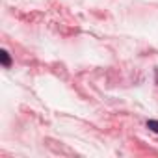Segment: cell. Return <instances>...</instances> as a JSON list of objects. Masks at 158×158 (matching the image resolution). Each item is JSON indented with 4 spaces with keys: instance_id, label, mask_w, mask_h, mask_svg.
<instances>
[{
    "instance_id": "2",
    "label": "cell",
    "mask_w": 158,
    "mask_h": 158,
    "mask_svg": "<svg viewBox=\"0 0 158 158\" xmlns=\"http://www.w3.org/2000/svg\"><path fill=\"white\" fill-rule=\"evenodd\" d=\"M147 128L152 132H158V119H149L147 121Z\"/></svg>"
},
{
    "instance_id": "1",
    "label": "cell",
    "mask_w": 158,
    "mask_h": 158,
    "mask_svg": "<svg viewBox=\"0 0 158 158\" xmlns=\"http://www.w3.org/2000/svg\"><path fill=\"white\" fill-rule=\"evenodd\" d=\"M0 61H2V65L6 67V69H10L11 67V56H10V52L8 50H2V52H0Z\"/></svg>"
}]
</instances>
